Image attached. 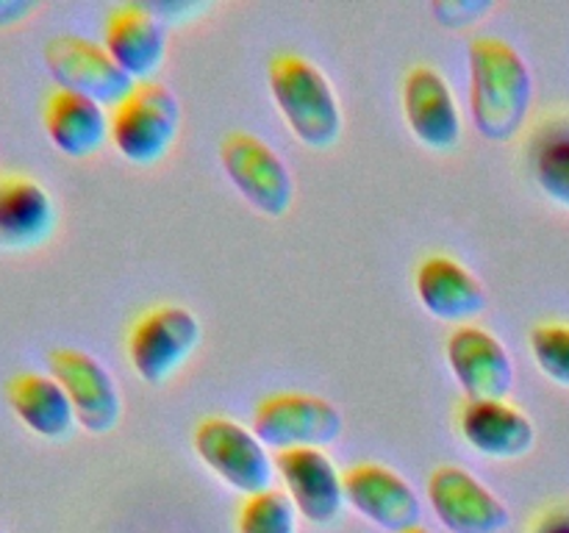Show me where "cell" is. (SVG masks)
I'll use <instances>...</instances> for the list:
<instances>
[{"instance_id":"obj_1","label":"cell","mask_w":569,"mask_h":533,"mask_svg":"<svg viewBox=\"0 0 569 533\" xmlns=\"http://www.w3.org/2000/svg\"><path fill=\"white\" fill-rule=\"evenodd\" d=\"M533 103V78L526 59L500 37H476L470 44V117L489 142H511Z\"/></svg>"},{"instance_id":"obj_2","label":"cell","mask_w":569,"mask_h":533,"mask_svg":"<svg viewBox=\"0 0 569 533\" xmlns=\"http://www.w3.org/2000/svg\"><path fill=\"white\" fill-rule=\"evenodd\" d=\"M270 94L295 137L315 150H328L345 131L342 105L333 83L315 61L281 53L270 61Z\"/></svg>"},{"instance_id":"obj_3","label":"cell","mask_w":569,"mask_h":533,"mask_svg":"<svg viewBox=\"0 0 569 533\" xmlns=\"http://www.w3.org/2000/svg\"><path fill=\"white\" fill-rule=\"evenodd\" d=\"M181 131V103L159 81H144L111 111V144L126 161L156 164Z\"/></svg>"},{"instance_id":"obj_4","label":"cell","mask_w":569,"mask_h":533,"mask_svg":"<svg viewBox=\"0 0 569 533\" xmlns=\"http://www.w3.org/2000/svg\"><path fill=\"white\" fill-rule=\"evenodd\" d=\"M203 328L183 305H156L133 322L128 333V359L137 375L150 386L170 381L198 350Z\"/></svg>"},{"instance_id":"obj_5","label":"cell","mask_w":569,"mask_h":533,"mask_svg":"<svg viewBox=\"0 0 569 533\" xmlns=\"http://www.w3.org/2000/svg\"><path fill=\"white\" fill-rule=\"evenodd\" d=\"M194 453L233 492L259 494L272 489L276 464L253 428H244L228 416H206L194 428Z\"/></svg>"},{"instance_id":"obj_6","label":"cell","mask_w":569,"mask_h":533,"mask_svg":"<svg viewBox=\"0 0 569 533\" xmlns=\"http://www.w3.org/2000/svg\"><path fill=\"white\" fill-rule=\"evenodd\" d=\"M345 416L331 400L306 392H278L253 411V433L278 453L298 447H326L342 436Z\"/></svg>"},{"instance_id":"obj_7","label":"cell","mask_w":569,"mask_h":533,"mask_svg":"<svg viewBox=\"0 0 569 533\" xmlns=\"http://www.w3.org/2000/svg\"><path fill=\"white\" fill-rule=\"evenodd\" d=\"M44 67L56 87L83 94L100 105H120L137 81L111 59L103 44L78 33H59L42 50Z\"/></svg>"},{"instance_id":"obj_8","label":"cell","mask_w":569,"mask_h":533,"mask_svg":"<svg viewBox=\"0 0 569 533\" xmlns=\"http://www.w3.org/2000/svg\"><path fill=\"white\" fill-rule=\"evenodd\" d=\"M222 170L239 194L264 217H283L292 209L295 181L281 155L253 133H228L220 148Z\"/></svg>"},{"instance_id":"obj_9","label":"cell","mask_w":569,"mask_h":533,"mask_svg":"<svg viewBox=\"0 0 569 533\" xmlns=\"http://www.w3.org/2000/svg\"><path fill=\"white\" fill-rule=\"evenodd\" d=\"M50 375L61 383L70 398L76 422L87 433L106 436L122 416V398L114 375L94 359L76 348H59L48 355Z\"/></svg>"},{"instance_id":"obj_10","label":"cell","mask_w":569,"mask_h":533,"mask_svg":"<svg viewBox=\"0 0 569 533\" xmlns=\"http://www.w3.org/2000/svg\"><path fill=\"white\" fill-rule=\"evenodd\" d=\"M428 503L450 533H503L511 522L503 500L472 472L453 464L431 472Z\"/></svg>"},{"instance_id":"obj_11","label":"cell","mask_w":569,"mask_h":533,"mask_svg":"<svg viewBox=\"0 0 569 533\" xmlns=\"http://www.w3.org/2000/svg\"><path fill=\"white\" fill-rule=\"evenodd\" d=\"M445 355L456 383L470 400H506L515 386V361L495 333L478 325H459L445 342Z\"/></svg>"},{"instance_id":"obj_12","label":"cell","mask_w":569,"mask_h":533,"mask_svg":"<svg viewBox=\"0 0 569 533\" xmlns=\"http://www.w3.org/2000/svg\"><path fill=\"white\" fill-rule=\"evenodd\" d=\"M345 500L389 533H403L420 525V497L415 486L383 464H356L342 472Z\"/></svg>"},{"instance_id":"obj_13","label":"cell","mask_w":569,"mask_h":533,"mask_svg":"<svg viewBox=\"0 0 569 533\" xmlns=\"http://www.w3.org/2000/svg\"><path fill=\"white\" fill-rule=\"evenodd\" d=\"M276 470L303 520L311 525H331L337 520L345 503V483L326 450H283L276 459Z\"/></svg>"},{"instance_id":"obj_14","label":"cell","mask_w":569,"mask_h":533,"mask_svg":"<svg viewBox=\"0 0 569 533\" xmlns=\"http://www.w3.org/2000/svg\"><path fill=\"white\" fill-rule=\"evenodd\" d=\"M403 117L420 144L448 153L461 139V114L442 72L428 64L411 67L403 81Z\"/></svg>"},{"instance_id":"obj_15","label":"cell","mask_w":569,"mask_h":533,"mask_svg":"<svg viewBox=\"0 0 569 533\" xmlns=\"http://www.w3.org/2000/svg\"><path fill=\"white\" fill-rule=\"evenodd\" d=\"M415 289L422 309L442 322L470 325L487 309V289L476 272L453 255H428L415 272Z\"/></svg>"},{"instance_id":"obj_16","label":"cell","mask_w":569,"mask_h":533,"mask_svg":"<svg viewBox=\"0 0 569 533\" xmlns=\"http://www.w3.org/2000/svg\"><path fill=\"white\" fill-rule=\"evenodd\" d=\"M103 48L133 81H153L167 56L164 26L150 6L126 3L106 20Z\"/></svg>"},{"instance_id":"obj_17","label":"cell","mask_w":569,"mask_h":533,"mask_svg":"<svg viewBox=\"0 0 569 533\" xmlns=\"http://www.w3.org/2000/svg\"><path fill=\"white\" fill-rule=\"evenodd\" d=\"M459 431L476 453L498 461L522 459L537 444L533 422L506 400H467Z\"/></svg>"},{"instance_id":"obj_18","label":"cell","mask_w":569,"mask_h":533,"mask_svg":"<svg viewBox=\"0 0 569 533\" xmlns=\"http://www.w3.org/2000/svg\"><path fill=\"white\" fill-rule=\"evenodd\" d=\"M56 203L31 175H0V248L33 250L56 231Z\"/></svg>"},{"instance_id":"obj_19","label":"cell","mask_w":569,"mask_h":533,"mask_svg":"<svg viewBox=\"0 0 569 533\" xmlns=\"http://www.w3.org/2000/svg\"><path fill=\"white\" fill-rule=\"evenodd\" d=\"M42 122L53 148L70 159L94 155L106 139H111V117L106 114V105L67 89H53L48 94Z\"/></svg>"},{"instance_id":"obj_20","label":"cell","mask_w":569,"mask_h":533,"mask_svg":"<svg viewBox=\"0 0 569 533\" xmlns=\"http://www.w3.org/2000/svg\"><path fill=\"white\" fill-rule=\"evenodd\" d=\"M6 400L17 420L42 439H67L76 428V411L61 383L42 372H17L6 383Z\"/></svg>"},{"instance_id":"obj_21","label":"cell","mask_w":569,"mask_h":533,"mask_svg":"<svg viewBox=\"0 0 569 533\" xmlns=\"http://www.w3.org/2000/svg\"><path fill=\"white\" fill-rule=\"evenodd\" d=\"M237 533H298V511L278 489L250 494L239 505Z\"/></svg>"},{"instance_id":"obj_22","label":"cell","mask_w":569,"mask_h":533,"mask_svg":"<svg viewBox=\"0 0 569 533\" xmlns=\"http://www.w3.org/2000/svg\"><path fill=\"white\" fill-rule=\"evenodd\" d=\"M533 178L553 203L569 209V133H550L537 144Z\"/></svg>"},{"instance_id":"obj_23","label":"cell","mask_w":569,"mask_h":533,"mask_svg":"<svg viewBox=\"0 0 569 533\" xmlns=\"http://www.w3.org/2000/svg\"><path fill=\"white\" fill-rule=\"evenodd\" d=\"M533 361L539 370L559 386L569 389V325L565 322H542L528 336Z\"/></svg>"},{"instance_id":"obj_24","label":"cell","mask_w":569,"mask_h":533,"mask_svg":"<svg viewBox=\"0 0 569 533\" xmlns=\"http://www.w3.org/2000/svg\"><path fill=\"white\" fill-rule=\"evenodd\" d=\"M492 9L483 0H445V3H433V14L442 26L448 28H467L478 20L481 14Z\"/></svg>"},{"instance_id":"obj_25","label":"cell","mask_w":569,"mask_h":533,"mask_svg":"<svg viewBox=\"0 0 569 533\" xmlns=\"http://www.w3.org/2000/svg\"><path fill=\"white\" fill-rule=\"evenodd\" d=\"M37 9L39 3H31V0H0V28L17 26Z\"/></svg>"},{"instance_id":"obj_26","label":"cell","mask_w":569,"mask_h":533,"mask_svg":"<svg viewBox=\"0 0 569 533\" xmlns=\"http://www.w3.org/2000/svg\"><path fill=\"white\" fill-rule=\"evenodd\" d=\"M533 533H569V509H553L537 522Z\"/></svg>"},{"instance_id":"obj_27","label":"cell","mask_w":569,"mask_h":533,"mask_svg":"<svg viewBox=\"0 0 569 533\" xmlns=\"http://www.w3.org/2000/svg\"><path fill=\"white\" fill-rule=\"evenodd\" d=\"M403 533H431V531H428V527H422V525H415V527H409V531H403Z\"/></svg>"},{"instance_id":"obj_28","label":"cell","mask_w":569,"mask_h":533,"mask_svg":"<svg viewBox=\"0 0 569 533\" xmlns=\"http://www.w3.org/2000/svg\"><path fill=\"white\" fill-rule=\"evenodd\" d=\"M0 533H6V531H3V527H0Z\"/></svg>"}]
</instances>
